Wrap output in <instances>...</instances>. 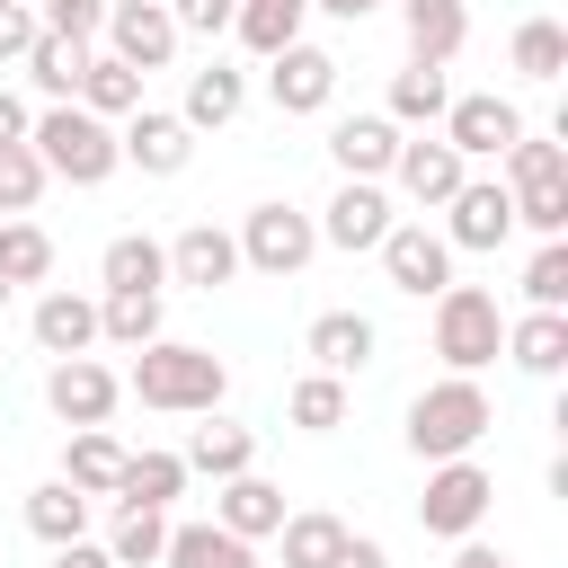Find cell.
Listing matches in <instances>:
<instances>
[{
  "instance_id": "6da1fadb",
  "label": "cell",
  "mask_w": 568,
  "mask_h": 568,
  "mask_svg": "<svg viewBox=\"0 0 568 568\" xmlns=\"http://www.w3.org/2000/svg\"><path fill=\"white\" fill-rule=\"evenodd\" d=\"M124 390H133L142 408H160V417H204V408H222V399H231V364H222L213 346L151 337V346H133Z\"/></svg>"
},
{
  "instance_id": "7a4b0ae2",
  "label": "cell",
  "mask_w": 568,
  "mask_h": 568,
  "mask_svg": "<svg viewBox=\"0 0 568 568\" xmlns=\"http://www.w3.org/2000/svg\"><path fill=\"white\" fill-rule=\"evenodd\" d=\"M27 142H36L44 178H62V186H106V178L124 169V151H115V124H106V115H89L80 98L44 106V115L27 124Z\"/></svg>"
},
{
  "instance_id": "3957f363",
  "label": "cell",
  "mask_w": 568,
  "mask_h": 568,
  "mask_svg": "<svg viewBox=\"0 0 568 568\" xmlns=\"http://www.w3.org/2000/svg\"><path fill=\"white\" fill-rule=\"evenodd\" d=\"M497 426V408H488V390H479V373H444V382H426L417 399H408V453L417 462H453V453H470L479 435Z\"/></svg>"
},
{
  "instance_id": "277c9868",
  "label": "cell",
  "mask_w": 568,
  "mask_h": 568,
  "mask_svg": "<svg viewBox=\"0 0 568 568\" xmlns=\"http://www.w3.org/2000/svg\"><path fill=\"white\" fill-rule=\"evenodd\" d=\"M426 337H435L444 373H479V364H497V355H506V311H497V293H488V284H444V293H435Z\"/></svg>"
},
{
  "instance_id": "5b68a950",
  "label": "cell",
  "mask_w": 568,
  "mask_h": 568,
  "mask_svg": "<svg viewBox=\"0 0 568 568\" xmlns=\"http://www.w3.org/2000/svg\"><path fill=\"white\" fill-rule=\"evenodd\" d=\"M231 240H240V266H248V275H275V284L320 257V222H311L302 204H248Z\"/></svg>"
},
{
  "instance_id": "8992f818",
  "label": "cell",
  "mask_w": 568,
  "mask_h": 568,
  "mask_svg": "<svg viewBox=\"0 0 568 568\" xmlns=\"http://www.w3.org/2000/svg\"><path fill=\"white\" fill-rule=\"evenodd\" d=\"M488 506H497V479H488L470 453H453V462H426L417 524H426L435 541H462V532H479V524H488Z\"/></svg>"
},
{
  "instance_id": "52a82bcc",
  "label": "cell",
  "mask_w": 568,
  "mask_h": 568,
  "mask_svg": "<svg viewBox=\"0 0 568 568\" xmlns=\"http://www.w3.org/2000/svg\"><path fill=\"white\" fill-rule=\"evenodd\" d=\"M435 231L453 240V257H462V248H470V257L506 248V240H515V195H506V178H462Z\"/></svg>"
},
{
  "instance_id": "ba28073f",
  "label": "cell",
  "mask_w": 568,
  "mask_h": 568,
  "mask_svg": "<svg viewBox=\"0 0 568 568\" xmlns=\"http://www.w3.org/2000/svg\"><path fill=\"white\" fill-rule=\"evenodd\" d=\"M382 275H390V293H408V302H435V293L453 284V240H444L435 222H390V231H382Z\"/></svg>"
},
{
  "instance_id": "9c48e42d",
  "label": "cell",
  "mask_w": 568,
  "mask_h": 568,
  "mask_svg": "<svg viewBox=\"0 0 568 568\" xmlns=\"http://www.w3.org/2000/svg\"><path fill=\"white\" fill-rule=\"evenodd\" d=\"M98 36H106V53H115V62H133L142 80H151V71H169V62H178V44H186V36H178V18H169V0H106V27H98Z\"/></svg>"
},
{
  "instance_id": "30bf717a",
  "label": "cell",
  "mask_w": 568,
  "mask_h": 568,
  "mask_svg": "<svg viewBox=\"0 0 568 568\" xmlns=\"http://www.w3.org/2000/svg\"><path fill=\"white\" fill-rule=\"evenodd\" d=\"M115 399H124V373H106L98 355H53V373H44V408H53L62 426H106Z\"/></svg>"
},
{
  "instance_id": "8fae6325",
  "label": "cell",
  "mask_w": 568,
  "mask_h": 568,
  "mask_svg": "<svg viewBox=\"0 0 568 568\" xmlns=\"http://www.w3.org/2000/svg\"><path fill=\"white\" fill-rule=\"evenodd\" d=\"M266 98H275V115H328V98H337V53H328V44H284V53H266Z\"/></svg>"
},
{
  "instance_id": "7c38bea8",
  "label": "cell",
  "mask_w": 568,
  "mask_h": 568,
  "mask_svg": "<svg viewBox=\"0 0 568 568\" xmlns=\"http://www.w3.org/2000/svg\"><path fill=\"white\" fill-rule=\"evenodd\" d=\"M390 222H399V213H390V186H382V178H337V195L320 204V240L346 248V257H355V248H382Z\"/></svg>"
},
{
  "instance_id": "4fadbf2b",
  "label": "cell",
  "mask_w": 568,
  "mask_h": 568,
  "mask_svg": "<svg viewBox=\"0 0 568 568\" xmlns=\"http://www.w3.org/2000/svg\"><path fill=\"white\" fill-rule=\"evenodd\" d=\"M462 178H470V160H462V151L444 142V133H426V142H408V133H399V160H390V186H399V195H408L417 213H444Z\"/></svg>"
},
{
  "instance_id": "5bb4252c",
  "label": "cell",
  "mask_w": 568,
  "mask_h": 568,
  "mask_svg": "<svg viewBox=\"0 0 568 568\" xmlns=\"http://www.w3.org/2000/svg\"><path fill=\"white\" fill-rule=\"evenodd\" d=\"M515 133H524V106H515V98H497V89H470V98H453V106H444V142H453L462 160H497Z\"/></svg>"
},
{
  "instance_id": "9a60e30c",
  "label": "cell",
  "mask_w": 568,
  "mask_h": 568,
  "mask_svg": "<svg viewBox=\"0 0 568 568\" xmlns=\"http://www.w3.org/2000/svg\"><path fill=\"white\" fill-rule=\"evenodd\" d=\"M115 151H124L142 178H178V169L195 160V133H186V115H169V106H133V115L115 124Z\"/></svg>"
},
{
  "instance_id": "2e32d148",
  "label": "cell",
  "mask_w": 568,
  "mask_h": 568,
  "mask_svg": "<svg viewBox=\"0 0 568 568\" xmlns=\"http://www.w3.org/2000/svg\"><path fill=\"white\" fill-rule=\"evenodd\" d=\"M231 275H240V240H231V231L186 222V231L169 240V284H186V293H222Z\"/></svg>"
},
{
  "instance_id": "e0dca14e",
  "label": "cell",
  "mask_w": 568,
  "mask_h": 568,
  "mask_svg": "<svg viewBox=\"0 0 568 568\" xmlns=\"http://www.w3.org/2000/svg\"><path fill=\"white\" fill-rule=\"evenodd\" d=\"M284 515H293V506H284V488H275V479H257V470H240V479H213V524H222V532H240V541H266Z\"/></svg>"
},
{
  "instance_id": "ac0fdd59",
  "label": "cell",
  "mask_w": 568,
  "mask_h": 568,
  "mask_svg": "<svg viewBox=\"0 0 568 568\" xmlns=\"http://www.w3.org/2000/svg\"><path fill=\"white\" fill-rule=\"evenodd\" d=\"M328 160H337V178H390L399 124H390V115H337V124H328Z\"/></svg>"
},
{
  "instance_id": "d6986e66",
  "label": "cell",
  "mask_w": 568,
  "mask_h": 568,
  "mask_svg": "<svg viewBox=\"0 0 568 568\" xmlns=\"http://www.w3.org/2000/svg\"><path fill=\"white\" fill-rule=\"evenodd\" d=\"M27 328H36V346H44V355H89V346H98V302H89V293H71V284H53V293H36Z\"/></svg>"
},
{
  "instance_id": "ffe728a7",
  "label": "cell",
  "mask_w": 568,
  "mask_h": 568,
  "mask_svg": "<svg viewBox=\"0 0 568 568\" xmlns=\"http://www.w3.org/2000/svg\"><path fill=\"white\" fill-rule=\"evenodd\" d=\"M302 355H311L320 373H364V364L382 355V328H373L364 311H320L311 337H302Z\"/></svg>"
},
{
  "instance_id": "44dd1931",
  "label": "cell",
  "mask_w": 568,
  "mask_h": 568,
  "mask_svg": "<svg viewBox=\"0 0 568 568\" xmlns=\"http://www.w3.org/2000/svg\"><path fill=\"white\" fill-rule=\"evenodd\" d=\"M408 27V62H453L470 44V0H390Z\"/></svg>"
},
{
  "instance_id": "7402d4cb",
  "label": "cell",
  "mask_w": 568,
  "mask_h": 568,
  "mask_svg": "<svg viewBox=\"0 0 568 568\" xmlns=\"http://www.w3.org/2000/svg\"><path fill=\"white\" fill-rule=\"evenodd\" d=\"M18 71L36 80V98H44V106H62V98H80V71H89V36H53V27H36V44L18 53Z\"/></svg>"
},
{
  "instance_id": "603a6c76",
  "label": "cell",
  "mask_w": 568,
  "mask_h": 568,
  "mask_svg": "<svg viewBox=\"0 0 568 568\" xmlns=\"http://www.w3.org/2000/svg\"><path fill=\"white\" fill-rule=\"evenodd\" d=\"M506 364L532 373V382H559V373H568V311H524V320H506Z\"/></svg>"
},
{
  "instance_id": "cb8c5ba5",
  "label": "cell",
  "mask_w": 568,
  "mask_h": 568,
  "mask_svg": "<svg viewBox=\"0 0 568 568\" xmlns=\"http://www.w3.org/2000/svg\"><path fill=\"white\" fill-rule=\"evenodd\" d=\"M248 106V71L240 62H204V71H186V133H222L231 115Z\"/></svg>"
},
{
  "instance_id": "d4e9b609",
  "label": "cell",
  "mask_w": 568,
  "mask_h": 568,
  "mask_svg": "<svg viewBox=\"0 0 568 568\" xmlns=\"http://www.w3.org/2000/svg\"><path fill=\"white\" fill-rule=\"evenodd\" d=\"M186 470H204V479H240V470H257V435L248 426H231L222 408H204V426L186 435V453H178Z\"/></svg>"
},
{
  "instance_id": "484cf974",
  "label": "cell",
  "mask_w": 568,
  "mask_h": 568,
  "mask_svg": "<svg viewBox=\"0 0 568 568\" xmlns=\"http://www.w3.org/2000/svg\"><path fill=\"white\" fill-rule=\"evenodd\" d=\"M62 479H71L80 497H115V479H124V444H115L106 426H71V435H62Z\"/></svg>"
},
{
  "instance_id": "4316f807",
  "label": "cell",
  "mask_w": 568,
  "mask_h": 568,
  "mask_svg": "<svg viewBox=\"0 0 568 568\" xmlns=\"http://www.w3.org/2000/svg\"><path fill=\"white\" fill-rule=\"evenodd\" d=\"M497 169H506V195H524V186H568V133H515L506 151H497Z\"/></svg>"
},
{
  "instance_id": "83f0119b",
  "label": "cell",
  "mask_w": 568,
  "mask_h": 568,
  "mask_svg": "<svg viewBox=\"0 0 568 568\" xmlns=\"http://www.w3.org/2000/svg\"><path fill=\"white\" fill-rule=\"evenodd\" d=\"M98 275H106V293H160L169 284V248L151 231H115L106 257H98Z\"/></svg>"
},
{
  "instance_id": "f1b7e54d",
  "label": "cell",
  "mask_w": 568,
  "mask_h": 568,
  "mask_svg": "<svg viewBox=\"0 0 568 568\" xmlns=\"http://www.w3.org/2000/svg\"><path fill=\"white\" fill-rule=\"evenodd\" d=\"M160 568H257V541H240L222 524H169Z\"/></svg>"
},
{
  "instance_id": "f546056e",
  "label": "cell",
  "mask_w": 568,
  "mask_h": 568,
  "mask_svg": "<svg viewBox=\"0 0 568 568\" xmlns=\"http://www.w3.org/2000/svg\"><path fill=\"white\" fill-rule=\"evenodd\" d=\"M89 506H98V497H80V488L53 470L44 488H27V532H36L44 550H53V541H80V532H89Z\"/></svg>"
},
{
  "instance_id": "4dcf8cb0",
  "label": "cell",
  "mask_w": 568,
  "mask_h": 568,
  "mask_svg": "<svg viewBox=\"0 0 568 568\" xmlns=\"http://www.w3.org/2000/svg\"><path fill=\"white\" fill-rule=\"evenodd\" d=\"M302 18H311V0H240V9H231V36L266 62V53L302 44Z\"/></svg>"
},
{
  "instance_id": "1f68e13d",
  "label": "cell",
  "mask_w": 568,
  "mask_h": 568,
  "mask_svg": "<svg viewBox=\"0 0 568 568\" xmlns=\"http://www.w3.org/2000/svg\"><path fill=\"white\" fill-rule=\"evenodd\" d=\"M444 106H453V80H444V62H408V71H390V124H444Z\"/></svg>"
},
{
  "instance_id": "d6a6232c",
  "label": "cell",
  "mask_w": 568,
  "mask_h": 568,
  "mask_svg": "<svg viewBox=\"0 0 568 568\" xmlns=\"http://www.w3.org/2000/svg\"><path fill=\"white\" fill-rule=\"evenodd\" d=\"M186 462L178 453H124V479H115V506H178L186 497Z\"/></svg>"
},
{
  "instance_id": "836d02e7",
  "label": "cell",
  "mask_w": 568,
  "mask_h": 568,
  "mask_svg": "<svg viewBox=\"0 0 568 568\" xmlns=\"http://www.w3.org/2000/svg\"><path fill=\"white\" fill-rule=\"evenodd\" d=\"M80 106L106 115V124H124V115L142 106V71L115 62V53H89V71H80Z\"/></svg>"
},
{
  "instance_id": "e575fe53",
  "label": "cell",
  "mask_w": 568,
  "mask_h": 568,
  "mask_svg": "<svg viewBox=\"0 0 568 568\" xmlns=\"http://www.w3.org/2000/svg\"><path fill=\"white\" fill-rule=\"evenodd\" d=\"M284 417H293L302 435H337V426H346V373H320V364H311V373L284 390Z\"/></svg>"
},
{
  "instance_id": "d590c367",
  "label": "cell",
  "mask_w": 568,
  "mask_h": 568,
  "mask_svg": "<svg viewBox=\"0 0 568 568\" xmlns=\"http://www.w3.org/2000/svg\"><path fill=\"white\" fill-rule=\"evenodd\" d=\"M160 550H169V506H115L106 559L115 568H160Z\"/></svg>"
},
{
  "instance_id": "8d00e7d4",
  "label": "cell",
  "mask_w": 568,
  "mask_h": 568,
  "mask_svg": "<svg viewBox=\"0 0 568 568\" xmlns=\"http://www.w3.org/2000/svg\"><path fill=\"white\" fill-rule=\"evenodd\" d=\"M275 541H284V568H328V559H337V541H346V515L302 506V515H284V524H275Z\"/></svg>"
},
{
  "instance_id": "74e56055",
  "label": "cell",
  "mask_w": 568,
  "mask_h": 568,
  "mask_svg": "<svg viewBox=\"0 0 568 568\" xmlns=\"http://www.w3.org/2000/svg\"><path fill=\"white\" fill-rule=\"evenodd\" d=\"M44 275H53V231L27 222V213H9L0 222V284L18 293V284H44Z\"/></svg>"
},
{
  "instance_id": "f35d334b",
  "label": "cell",
  "mask_w": 568,
  "mask_h": 568,
  "mask_svg": "<svg viewBox=\"0 0 568 568\" xmlns=\"http://www.w3.org/2000/svg\"><path fill=\"white\" fill-rule=\"evenodd\" d=\"M506 62H515L524 80H559V71H568V27H559V18H524V27L506 36Z\"/></svg>"
},
{
  "instance_id": "ab89813d",
  "label": "cell",
  "mask_w": 568,
  "mask_h": 568,
  "mask_svg": "<svg viewBox=\"0 0 568 568\" xmlns=\"http://www.w3.org/2000/svg\"><path fill=\"white\" fill-rule=\"evenodd\" d=\"M98 337L106 346H151L160 337V293H98Z\"/></svg>"
},
{
  "instance_id": "60d3db41",
  "label": "cell",
  "mask_w": 568,
  "mask_h": 568,
  "mask_svg": "<svg viewBox=\"0 0 568 568\" xmlns=\"http://www.w3.org/2000/svg\"><path fill=\"white\" fill-rule=\"evenodd\" d=\"M44 186H53V178H44L36 142H0V222H9V213H36Z\"/></svg>"
},
{
  "instance_id": "b9f144b4",
  "label": "cell",
  "mask_w": 568,
  "mask_h": 568,
  "mask_svg": "<svg viewBox=\"0 0 568 568\" xmlns=\"http://www.w3.org/2000/svg\"><path fill=\"white\" fill-rule=\"evenodd\" d=\"M524 311H568V240H541L524 266Z\"/></svg>"
},
{
  "instance_id": "7bdbcfd3",
  "label": "cell",
  "mask_w": 568,
  "mask_h": 568,
  "mask_svg": "<svg viewBox=\"0 0 568 568\" xmlns=\"http://www.w3.org/2000/svg\"><path fill=\"white\" fill-rule=\"evenodd\" d=\"M36 27H53V36H98V27H106V0H36Z\"/></svg>"
},
{
  "instance_id": "ee69618b",
  "label": "cell",
  "mask_w": 568,
  "mask_h": 568,
  "mask_svg": "<svg viewBox=\"0 0 568 568\" xmlns=\"http://www.w3.org/2000/svg\"><path fill=\"white\" fill-rule=\"evenodd\" d=\"M231 9H240V0H169L178 36H231Z\"/></svg>"
},
{
  "instance_id": "f6af8a7d",
  "label": "cell",
  "mask_w": 568,
  "mask_h": 568,
  "mask_svg": "<svg viewBox=\"0 0 568 568\" xmlns=\"http://www.w3.org/2000/svg\"><path fill=\"white\" fill-rule=\"evenodd\" d=\"M36 44V0H0V62H18Z\"/></svg>"
},
{
  "instance_id": "bcb514c9",
  "label": "cell",
  "mask_w": 568,
  "mask_h": 568,
  "mask_svg": "<svg viewBox=\"0 0 568 568\" xmlns=\"http://www.w3.org/2000/svg\"><path fill=\"white\" fill-rule=\"evenodd\" d=\"M328 568H390V550H382V541H373V532H346V541H337V559H328Z\"/></svg>"
},
{
  "instance_id": "7dc6e473",
  "label": "cell",
  "mask_w": 568,
  "mask_h": 568,
  "mask_svg": "<svg viewBox=\"0 0 568 568\" xmlns=\"http://www.w3.org/2000/svg\"><path fill=\"white\" fill-rule=\"evenodd\" d=\"M53 568H115V559H106V541L80 532V541H53Z\"/></svg>"
},
{
  "instance_id": "c3c4849f",
  "label": "cell",
  "mask_w": 568,
  "mask_h": 568,
  "mask_svg": "<svg viewBox=\"0 0 568 568\" xmlns=\"http://www.w3.org/2000/svg\"><path fill=\"white\" fill-rule=\"evenodd\" d=\"M453 568H506V550H497V541H479V532H462V550H453Z\"/></svg>"
},
{
  "instance_id": "681fc988",
  "label": "cell",
  "mask_w": 568,
  "mask_h": 568,
  "mask_svg": "<svg viewBox=\"0 0 568 568\" xmlns=\"http://www.w3.org/2000/svg\"><path fill=\"white\" fill-rule=\"evenodd\" d=\"M27 124H36V115H27V98H18V89H0V142H27Z\"/></svg>"
},
{
  "instance_id": "f907efd6",
  "label": "cell",
  "mask_w": 568,
  "mask_h": 568,
  "mask_svg": "<svg viewBox=\"0 0 568 568\" xmlns=\"http://www.w3.org/2000/svg\"><path fill=\"white\" fill-rule=\"evenodd\" d=\"M311 9H320V18H346V27H364V18H373V9H390V0H311Z\"/></svg>"
},
{
  "instance_id": "816d5d0a",
  "label": "cell",
  "mask_w": 568,
  "mask_h": 568,
  "mask_svg": "<svg viewBox=\"0 0 568 568\" xmlns=\"http://www.w3.org/2000/svg\"><path fill=\"white\" fill-rule=\"evenodd\" d=\"M0 311H9V284H0Z\"/></svg>"
}]
</instances>
